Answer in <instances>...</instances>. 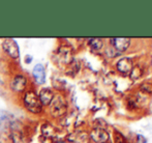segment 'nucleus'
Here are the masks:
<instances>
[{
  "mask_svg": "<svg viewBox=\"0 0 152 143\" xmlns=\"http://www.w3.org/2000/svg\"><path fill=\"white\" fill-rule=\"evenodd\" d=\"M5 84L10 93L16 99H19L27 89H29L33 85L30 76L17 67H14L10 73Z\"/></svg>",
  "mask_w": 152,
  "mask_h": 143,
  "instance_id": "1",
  "label": "nucleus"
},
{
  "mask_svg": "<svg viewBox=\"0 0 152 143\" xmlns=\"http://www.w3.org/2000/svg\"><path fill=\"white\" fill-rule=\"evenodd\" d=\"M20 107L32 117H45V107L42 105L37 95V89L32 85L18 99Z\"/></svg>",
  "mask_w": 152,
  "mask_h": 143,
  "instance_id": "2",
  "label": "nucleus"
},
{
  "mask_svg": "<svg viewBox=\"0 0 152 143\" xmlns=\"http://www.w3.org/2000/svg\"><path fill=\"white\" fill-rule=\"evenodd\" d=\"M68 113V100L64 92H56L52 102L45 108V118L58 121L65 118Z\"/></svg>",
  "mask_w": 152,
  "mask_h": 143,
  "instance_id": "3",
  "label": "nucleus"
},
{
  "mask_svg": "<svg viewBox=\"0 0 152 143\" xmlns=\"http://www.w3.org/2000/svg\"><path fill=\"white\" fill-rule=\"evenodd\" d=\"M7 139L10 143H29L31 140V131L29 129V125L16 117L10 125Z\"/></svg>",
  "mask_w": 152,
  "mask_h": 143,
  "instance_id": "4",
  "label": "nucleus"
},
{
  "mask_svg": "<svg viewBox=\"0 0 152 143\" xmlns=\"http://www.w3.org/2000/svg\"><path fill=\"white\" fill-rule=\"evenodd\" d=\"M74 50L68 44H60L53 51L51 55V60L58 69L64 71L70 61L74 59Z\"/></svg>",
  "mask_w": 152,
  "mask_h": 143,
  "instance_id": "5",
  "label": "nucleus"
},
{
  "mask_svg": "<svg viewBox=\"0 0 152 143\" xmlns=\"http://www.w3.org/2000/svg\"><path fill=\"white\" fill-rule=\"evenodd\" d=\"M0 51L1 54L12 65H17L21 58V49L18 42L15 38L5 37L0 40Z\"/></svg>",
  "mask_w": 152,
  "mask_h": 143,
  "instance_id": "6",
  "label": "nucleus"
},
{
  "mask_svg": "<svg viewBox=\"0 0 152 143\" xmlns=\"http://www.w3.org/2000/svg\"><path fill=\"white\" fill-rule=\"evenodd\" d=\"M31 81L34 86L42 87L47 83V70L44 63L37 62L34 65L31 71Z\"/></svg>",
  "mask_w": 152,
  "mask_h": 143,
  "instance_id": "7",
  "label": "nucleus"
},
{
  "mask_svg": "<svg viewBox=\"0 0 152 143\" xmlns=\"http://www.w3.org/2000/svg\"><path fill=\"white\" fill-rule=\"evenodd\" d=\"M39 132L40 137L51 138V139L57 140V135L59 133V130L57 128V125H55L54 121L45 118L39 125Z\"/></svg>",
  "mask_w": 152,
  "mask_h": 143,
  "instance_id": "8",
  "label": "nucleus"
},
{
  "mask_svg": "<svg viewBox=\"0 0 152 143\" xmlns=\"http://www.w3.org/2000/svg\"><path fill=\"white\" fill-rule=\"evenodd\" d=\"M16 115L5 109H0V134L7 136L8 129L12 121L16 118Z\"/></svg>",
  "mask_w": 152,
  "mask_h": 143,
  "instance_id": "9",
  "label": "nucleus"
},
{
  "mask_svg": "<svg viewBox=\"0 0 152 143\" xmlns=\"http://www.w3.org/2000/svg\"><path fill=\"white\" fill-rule=\"evenodd\" d=\"M37 95L39 98V101L42 103V105L45 108L52 102L53 98L56 95V91L52 88L51 86H42L39 87V89L37 90Z\"/></svg>",
  "mask_w": 152,
  "mask_h": 143,
  "instance_id": "10",
  "label": "nucleus"
},
{
  "mask_svg": "<svg viewBox=\"0 0 152 143\" xmlns=\"http://www.w3.org/2000/svg\"><path fill=\"white\" fill-rule=\"evenodd\" d=\"M89 134L82 130H76L66 136V141L68 143H89Z\"/></svg>",
  "mask_w": 152,
  "mask_h": 143,
  "instance_id": "11",
  "label": "nucleus"
},
{
  "mask_svg": "<svg viewBox=\"0 0 152 143\" xmlns=\"http://www.w3.org/2000/svg\"><path fill=\"white\" fill-rule=\"evenodd\" d=\"M89 138L95 143H107L110 139V135L106 130L92 129L89 132Z\"/></svg>",
  "mask_w": 152,
  "mask_h": 143,
  "instance_id": "12",
  "label": "nucleus"
},
{
  "mask_svg": "<svg viewBox=\"0 0 152 143\" xmlns=\"http://www.w3.org/2000/svg\"><path fill=\"white\" fill-rule=\"evenodd\" d=\"M111 45L118 52H124L128 49L130 45V38L128 37H114L111 38Z\"/></svg>",
  "mask_w": 152,
  "mask_h": 143,
  "instance_id": "13",
  "label": "nucleus"
},
{
  "mask_svg": "<svg viewBox=\"0 0 152 143\" xmlns=\"http://www.w3.org/2000/svg\"><path fill=\"white\" fill-rule=\"evenodd\" d=\"M116 67L117 70L122 74H129L132 67H134V63H132V60L129 57H122L121 59L118 60Z\"/></svg>",
  "mask_w": 152,
  "mask_h": 143,
  "instance_id": "14",
  "label": "nucleus"
},
{
  "mask_svg": "<svg viewBox=\"0 0 152 143\" xmlns=\"http://www.w3.org/2000/svg\"><path fill=\"white\" fill-rule=\"evenodd\" d=\"M81 61L77 58H74L69 62V65L64 69V74L68 77H76L78 73L81 71Z\"/></svg>",
  "mask_w": 152,
  "mask_h": 143,
  "instance_id": "15",
  "label": "nucleus"
},
{
  "mask_svg": "<svg viewBox=\"0 0 152 143\" xmlns=\"http://www.w3.org/2000/svg\"><path fill=\"white\" fill-rule=\"evenodd\" d=\"M12 63L0 53V76L2 75L4 77H7L10 73L12 72V70L14 69V67H12Z\"/></svg>",
  "mask_w": 152,
  "mask_h": 143,
  "instance_id": "16",
  "label": "nucleus"
},
{
  "mask_svg": "<svg viewBox=\"0 0 152 143\" xmlns=\"http://www.w3.org/2000/svg\"><path fill=\"white\" fill-rule=\"evenodd\" d=\"M87 44L92 51H99L104 47V40L99 37H90L87 40Z\"/></svg>",
  "mask_w": 152,
  "mask_h": 143,
  "instance_id": "17",
  "label": "nucleus"
},
{
  "mask_svg": "<svg viewBox=\"0 0 152 143\" xmlns=\"http://www.w3.org/2000/svg\"><path fill=\"white\" fill-rule=\"evenodd\" d=\"M129 74L132 80H137V79H139L143 75V69L140 65H136V67H132V70L130 71Z\"/></svg>",
  "mask_w": 152,
  "mask_h": 143,
  "instance_id": "18",
  "label": "nucleus"
},
{
  "mask_svg": "<svg viewBox=\"0 0 152 143\" xmlns=\"http://www.w3.org/2000/svg\"><path fill=\"white\" fill-rule=\"evenodd\" d=\"M108 127V123L102 118H97L93 121V129H99V130H106Z\"/></svg>",
  "mask_w": 152,
  "mask_h": 143,
  "instance_id": "19",
  "label": "nucleus"
},
{
  "mask_svg": "<svg viewBox=\"0 0 152 143\" xmlns=\"http://www.w3.org/2000/svg\"><path fill=\"white\" fill-rule=\"evenodd\" d=\"M140 90L144 93H149L152 95V84L149 82H144L142 85L140 86Z\"/></svg>",
  "mask_w": 152,
  "mask_h": 143,
  "instance_id": "20",
  "label": "nucleus"
},
{
  "mask_svg": "<svg viewBox=\"0 0 152 143\" xmlns=\"http://www.w3.org/2000/svg\"><path fill=\"white\" fill-rule=\"evenodd\" d=\"M114 137H115V142H116V143H127L125 137H124L121 133H119V132H117V131L115 132Z\"/></svg>",
  "mask_w": 152,
  "mask_h": 143,
  "instance_id": "21",
  "label": "nucleus"
},
{
  "mask_svg": "<svg viewBox=\"0 0 152 143\" xmlns=\"http://www.w3.org/2000/svg\"><path fill=\"white\" fill-rule=\"evenodd\" d=\"M32 61H33V57H32V55H30V54H26V55H25V57H24V62L26 63L27 65H31Z\"/></svg>",
  "mask_w": 152,
  "mask_h": 143,
  "instance_id": "22",
  "label": "nucleus"
},
{
  "mask_svg": "<svg viewBox=\"0 0 152 143\" xmlns=\"http://www.w3.org/2000/svg\"><path fill=\"white\" fill-rule=\"evenodd\" d=\"M137 143H147V140L144 136L138 135L137 136Z\"/></svg>",
  "mask_w": 152,
  "mask_h": 143,
  "instance_id": "23",
  "label": "nucleus"
},
{
  "mask_svg": "<svg viewBox=\"0 0 152 143\" xmlns=\"http://www.w3.org/2000/svg\"><path fill=\"white\" fill-rule=\"evenodd\" d=\"M1 84H4V80H3V78L0 76V85H1Z\"/></svg>",
  "mask_w": 152,
  "mask_h": 143,
  "instance_id": "24",
  "label": "nucleus"
},
{
  "mask_svg": "<svg viewBox=\"0 0 152 143\" xmlns=\"http://www.w3.org/2000/svg\"><path fill=\"white\" fill-rule=\"evenodd\" d=\"M107 143H108V142H107Z\"/></svg>",
  "mask_w": 152,
  "mask_h": 143,
  "instance_id": "25",
  "label": "nucleus"
},
{
  "mask_svg": "<svg viewBox=\"0 0 152 143\" xmlns=\"http://www.w3.org/2000/svg\"><path fill=\"white\" fill-rule=\"evenodd\" d=\"M151 63H152V62H151Z\"/></svg>",
  "mask_w": 152,
  "mask_h": 143,
  "instance_id": "26",
  "label": "nucleus"
}]
</instances>
